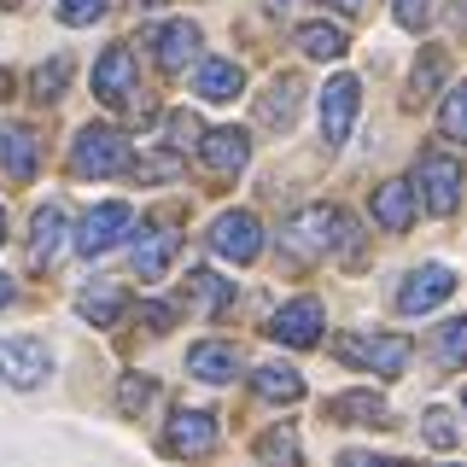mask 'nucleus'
<instances>
[{
  "label": "nucleus",
  "instance_id": "obj_1",
  "mask_svg": "<svg viewBox=\"0 0 467 467\" xmlns=\"http://www.w3.org/2000/svg\"><path fill=\"white\" fill-rule=\"evenodd\" d=\"M339 245H357V223L339 204H310L286 223V252L298 257H321V252H339Z\"/></svg>",
  "mask_w": 467,
  "mask_h": 467
},
{
  "label": "nucleus",
  "instance_id": "obj_2",
  "mask_svg": "<svg viewBox=\"0 0 467 467\" xmlns=\"http://www.w3.org/2000/svg\"><path fill=\"white\" fill-rule=\"evenodd\" d=\"M339 362L391 379V374L409 368V339H403V333H345V339H339Z\"/></svg>",
  "mask_w": 467,
  "mask_h": 467
},
{
  "label": "nucleus",
  "instance_id": "obj_3",
  "mask_svg": "<svg viewBox=\"0 0 467 467\" xmlns=\"http://www.w3.org/2000/svg\"><path fill=\"white\" fill-rule=\"evenodd\" d=\"M70 170L88 175V182H99V175H123V170H129V140H123V129L88 123L82 135H77V158H70Z\"/></svg>",
  "mask_w": 467,
  "mask_h": 467
},
{
  "label": "nucleus",
  "instance_id": "obj_4",
  "mask_svg": "<svg viewBox=\"0 0 467 467\" xmlns=\"http://www.w3.org/2000/svg\"><path fill=\"white\" fill-rule=\"evenodd\" d=\"M47 374H53V350L41 339H29V333L0 339V379H6V386L36 391V386H47Z\"/></svg>",
  "mask_w": 467,
  "mask_h": 467
},
{
  "label": "nucleus",
  "instance_id": "obj_5",
  "mask_svg": "<svg viewBox=\"0 0 467 467\" xmlns=\"http://www.w3.org/2000/svg\"><path fill=\"white\" fill-rule=\"evenodd\" d=\"M415 187H420V204H432V216H450L462 204V164L450 152H427L415 170Z\"/></svg>",
  "mask_w": 467,
  "mask_h": 467
},
{
  "label": "nucleus",
  "instance_id": "obj_6",
  "mask_svg": "<svg viewBox=\"0 0 467 467\" xmlns=\"http://www.w3.org/2000/svg\"><path fill=\"white\" fill-rule=\"evenodd\" d=\"M135 228V211H129L123 199H106V204H94V211L82 216V228H77V252L88 257H99V252H111V245H123V234Z\"/></svg>",
  "mask_w": 467,
  "mask_h": 467
},
{
  "label": "nucleus",
  "instance_id": "obj_7",
  "mask_svg": "<svg viewBox=\"0 0 467 467\" xmlns=\"http://www.w3.org/2000/svg\"><path fill=\"white\" fill-rule=\"evenodd\" d=\"M357 99H362V88L357 77H327V88H321V140L327 146H345L350 140V129H357Z\"/></svg>",
  "mask_w": 467,
  "mask_h": 467
},
{
  "label": "nucleus",
  "instance_id": "obj_8",
  "mask_svg": "<svg viewBox=\"0 0 467 467\" xmlns=\"http://www.w3.org/2000/svg\"><path fill=\"white\" fill-rule=\"evenodd\" d=\"M204 240H211V252H216V257H228V263H252V257L263 252V228H257V216H245V211L216 216Z\"/></svg>",
  "mask_w": 467,
  "mask_h": 467
},
{
  "label": "nucleus",
  "instance_id": "obj_9",
  "mask_svg": "<svg viewBox=\"0 0 467 467\" xmlns=\"http://www.w3.org/2000/svg\"><path fill=\"white\" fill-rule=\"evenodd\" d=\"M269 339H275V345H292V350L321 345V304H316V298L281 304V310H275V321H269Z\"/></svg>",
  "mask_w": 467,
  "mask_h": 467
},
{
  "label": "nucleus",
  "instance_id": "obj_10",
  "mask_svg": "<svg viewBox=\"0 0 467 467\" xmlns=\"http://www.w3.org/2000/svg\"><path fill=\"white\" fill-rule=\"evenodd\" d=\"M450 292H456V275L444 269V263H427V269H415L403 281V292H398V310L403 316H427L432 304H444Z\"/></svg>",
  "mask_w": 467,
  "mask_h": 467
},
{
  "label": "nucleus",
  "instance_id": "obj_11",
  "mask_svg": "<svg viewBox=\"0 0 467 467\" xmlns=\"http://www.w3.org/2000/svg\"><path fill=\"white\" fill-rule=\"evenodd\" d=\"M146 47H152V58H158L164 70H182L187 58L199 53V24H187V18L158 24V29H146Z\"/></svg>",
  "mask_w": 467,
  "mask_h": 467
},
{
  "label": "nucleus",
  "instance_id": "obj_12",
  "mask_svg": "<svg viewBox=\"0 0 467 467\" xmlns=\"http://www.w3.org/2000/svg\"><path fill=\"white\" fill-rule=\"evenodd\" d=\"M94 94L106 99V106H123L129 94H135V58H129V47H106L94 65Z\"/></svg>",
  "mask_w": 467,
  "mask_h": 467
},
{
  "label": "nucleus",
  "instance_id": "obj_13",
  "mask_svg": "<svg viewBox=\"0 0 467 467\" xmlns=\"http://www.w3.org/2000/svg\"><path fill=\"white\" fill-rule=\"evenodd\" d=\"M187 368H193V379H204V386H228V379L240 374V350L223 345V339H199L187 350Z\"/></svg>",
  "mask_w": 467,
  "mask_h": 467
},
{
  "label": "nucleus",
  "instance_id": "obj_14",
  "mask_svg": "<svg viewBox=\"0 0 467 467\" xmlns=\"http://www.w3.org/2000/svg\"><path fill=\"white\" fill-rule=\"evenodd\" d=\"M211 438H216V420L199 415V409H175L170 427H164V444L175 456H199V450H211Z\"/></svg>",
  "mask_w": 467,
  "mask_h": 467
},
{
  "label": "nucleus",
  "instance_id": "obj_15",
  "mask_svg": "<svg viewBox=\"0 0 467 467\" xmlns=\"http://www.w3.org/2000/svg\"><path fill=\"white\" fill-rule=\"evenodd\" d=\"M199 158L216 175H234V170H245V158H252V140H245V129H211V135L199 140Z\"/></svg>",
  "mask_w": 467,
  "mask_h": 467
},
{
  "label": "nucleus",
  "instance_id": "obj_16",
  "mask_svg": "<svg viewBox=\"0 0 467 467\" xmlns=\"http://www.w3.org/2000/svg\"><path fill=\"white\" fill-rule=\"evenodd\" d=\"M65 240H70L65 211H58V204H41V211L29 216V257H36V263H53L58 252H65Z\"/></svg>",
  "mask_w": 467,
  "mask_h": 467
},
{
  "label": "nucleus",
  "instance_id": "obj_17",
  "mask_svg": "<svg viewBox=\"0 0 467 467\" xmlns=\"http://www.w3.org/2000/svg\"><path fill=\"white\" fill-rule=\"evenodd\" d=\"M129 263H135L140 281H158V275L175 263V228H146L135 240V252H129Z\"/></svg>",
  "mask_w": 467,
  "mask_h": 467
},
{
  "label": "nucleus",
  "instance_id": "obj_18",
  "mask_svg": "<svg viewBox=\"0 0 467 467\" xmlns=\"http://www.w3.org/2000/svg\"><path fill=\"white\" fill-rule=\"evenodd\" d=\"M374 223L386 228V234H403L409 223H415V187L409 182H386L374 193Z\"/></svg>",
  "mask_w": 467,
  "mask_h": 467
},
{
  "label": "nucleus",
  "instance_id": "obj_19",
  "mask_svg": "<svg viewBox=\"0 0 467 467\" xmlns=\"http://www.w3.org/2000/svg\"><path fill=\"white\" fill-rule=\"evenodd\" d=\"M36 135L29 129H0V175H12V182H29L36 175Z\"/></svg>",
  "mask_w": 467,
  "mask_h": 467
},
{
  "label": "nucleus",
  "instance_id": "obj_20",
  "mask_svg": "<svg viewBox=\"0 0 467 467\" xmlns=\"http://www.w3.org/2000/svg\"><path fill=\"white\" fill-rule=\"evenodd\" d=\"M193 88L204 99H234L245 88V70L234 65V58H204V65L193 70Z\"/></svg>",
  "mask_w": 467,
  "mask_h": 467
},
{
  "label": "nucleus",
  "instance_id": "obj_21",
  "mask_svg": "<svg viewBox=\"0 0 467 467\" xmlns=\"http://www.w3.org/2000/svg\"><path fill=\"white\" fill-rule=\"evenodd\" d=\"M252 379H257V398H269V403L304 398V374L286 368V362H263V368H252Z\"/></svg>",
  "mask_w": 467,
  "mask_h": 467
},
{
  "label": "nucleus",
  "instance_id": "obj_22",
  "mask_svg": "<svg viewBox=\"0 0 467 467\" xmlns=\"http://www.w3.org/2000/svg\"><path fill=\"white\" fill-rule=\"evenodd\" d=\"M77 310H82L88 321H94V327H106V321H117V316L129 310V298H123V292H117V286H82Z\"/></svg>",
  "mask_w": 467,
  "mask_h": 467
},
{
  "label": "nucleus",
  "instance_id": "obj_23",
  "mask_svg": "<svg viewBox=\"0 0 467 467\" xmlns=\"http://www.w3.org/2000/svg\"><path fill=\"white\" fill-rule=\"evenodd\" d=\"M298 53L304 58H339L345 53V29H333V24H298Z\"/></svg>",
  "mask_w": 467,
  "mask_h": 467
},
{
  "label": "nucleus",
  "instance_id": "obj_24",
  "mask_svg": "<svg viewBox=\"0 0 467 467\" xmlns=\"http://www.w3.org/2000/svg\"><path fill=\"white\" fill-rule=\"evenodd\" d=\"M187 298H193L199 310H228L234 286L223 281V275H211V269H193V275H187Z\"/></svg>",
  "mask_w": 467,
  "mask_h": 467
},
{
  "label": "nucleus",
  "instance_id": "obj_25",
  "mask_svg": "<svg viewBox=\"0 0 467 467\" xmlns=\"http://www.w3.org/2000/svg\"><path fill=\"white\" fill-rule=\"evenodd\" d=\"M333 415H339V420H368V427H379L391 409H386V398H379V391H345V398H333Z\"/></svg>",
  "mask_w": 467,
  "mask_h": 467
},
{
  "label": "nucleus",
  "instance_id": "obj_26",
  "mask_svg": "<svg viewBox=\"0 0 467 467\" xmlns=\"http://www.w3.org/2000/svg\"><path fill=\"white\" fill-rule=\"evenodd\" d=\"M432 350H438V362H444V368H467V316L444 321V327L432 333Z\"/></svg>",
  "mask_w": 467,
  "mask_h": 467
},
{
  "label": "nucleus",
  "instance_id": "obj_27",
  "mask_svg": "<svg viewBox=\"0 0 467 467\" xmlns=\"http://www.w3.org/2000/svg\"><path fill=\"white\" fill-rule=\"evenodd\" d=\"M444 70H450V58L438 53V47H432V53H420V58H415V77H409V106H420V99H427L432 88L444 82Z\"/></svg>",
  "mask_w": 467,
  "mask_h": 467
},
{
  "label": "nucleus",
  "instance_id": "obj_28",
  "mask_svg": "<svg viewBox=\"0 0 467 467\" xmlns=\"http://www.w3.org/2000/svg\"><path fill=\"white\" fill-rule=\"evenodd\" d=\"M420 438H427L432 450H456L462 444V427H456L450 409H427V415H420Z\"/></svg>",
  "mask_w": 467,
  "mask_h": 467
},
{
  "label": "nucleus",
  "instance_id": "obj_29",
  "mask_svg": "<svg viewBox=\"0 0 467 467\" xmlns=\"http://www.w3.org/2000/svg\"><path fill=\"white\" fill-rule=\"evenodd\" d=\"M438 129H444L450 140H467V82L450 88V99L438 106Z\"/></svg>",
  "mask_w": 467,
  "mask_h": 467
},
{
  "label": "nucleus",
  "instance_id": "obj_30",
  "mask_svg": "<svg viewBox=\"0 0 467 467\" xmlns=\"http://www.w3.org/2000/svg\"><path fill=\"white\" fill-rule=\"evenodd\" d=\"M257 450H263L269 462H281V467H298V462H304V450H298V438H292V427H269Z\"/></svg>",
  "mask_w": 467,
  "mask_h": 467
},
{
  "label": "nucleus",
  "instance_id": "obj_31",
  "mask_svg": "<svg viewBox=\"0 0 467 467\" xmlns=\"http://www.w3.org/2000/svg\"><path fill=\"white\" fill-rule=\"evenodd\" d=\"M70 88V58H41V70H36V99L47 106L53 94H65Z\"/></svg>",
  "mask_w": 467,
  "mask_h": 467
},
{
  "label": "nucleus",
  "instance_id": "obj_32",
  "mask_svg": "<svg viewBox=\"0 0 467 467\" xmlns=\"http://www.w3.org/2000/svg\"><path fill=\"white\" fill-rule=\"evenodd\" d=\"M140 182H175L182 175V152H170V146H158V152H146L140 164H135Z\"/></svg>",
  "mask_w": 467,
  "mask_h": 467
},
{
  "label": "nucleus",
  "instance_id": "obj_33",
  "mask_svg": "<svg viewBox=\"0 0 467 467\" xmlns=\"http://www.w3.org/2000/svg\"><path fill=\"white\" fill-rule=\"evenodd\" d=\"M152 391H158V386H152L146 374H123V379H117V409H123V415H140Z\"/></svg>",
  "mask_w": 467,
  "mask_h": 467
},
{
  "label": "nucleus",
  "instance_id": "obj_34",
  "mask_svg": "<svg viewBox=\"0 0 467 467\" xmlns=\"http://www.w3.org/2000/svg\"><path fill=\"white\" fill-rule=\"evenodd\" d=\"M106 6H111V0H65V6H58V18H65L70 29H82V24L106 18Z\"/></svg>",
  "mask_w": 467,
  "mask_h": 467
},
{
  "label": "nucleus",
  "instance_id": "obj_35",
  "mask_svg": "<svg viewBox=\"0 0 467 467\" xmlns=\"http://www.w3.org/2000/svg\"><path fill=\"white\" fill-rule=\"evenodd\" d=\"M286 99H298V88H292V82H275L269 106H263V123H269V129H286Z\"/></svg>",
  "mask_w": 467,
  "mask_h": 467
},
{
  "label": "nucleus",
  "instance_id": "obj_36",
  "mask_svg": "<svg viewBox=\"0 0 467 467\" xmlns=\"http://www.w3.org/2000/svg\"><path fill=\"white\" fill-rule=\"evenodd\" d=\"M140 327L146 333H170L175 327V304H140Z\"/></svg>",
  "mask_w": 467,
  "mask_h": 467
},
{
  "label": "nucleus",
  "instance_id": "obj_37",
  "mask_svg": "<svg viewBox=\"0 0 467 467\" xmlns=\"http://www.w3.org/2000/svg\"><path fill=\"white\" fill-rule=\"evenodd\" d=\"M398 24L403 29H427L432 24V0H398Z\"/></svg>",
  "mask_w": 467,
  "mask_h": 467
},
{
  "label": "nucleus",
  "instance_id": "obj_38",
  "mask_svg": "<svg viewBox=\"0 0 467 467\" xmlns=\"http://www.w3.org/2000/svg\"><path fill=\"white\" fill-rule=\"evenodd\" d=\"M339 467H386V462L368 456V450H339Z\"/></svg>",
  "mask_w": 467,
  "mask_h": 467
},
{
  "label": "nucleus",
  "instance_id": "obj_39",
  "mask_svg": "<svg viewBox=\"0 0 467 467\" xmlns=\"http://www.w3.org/2000/svg\"><path fill=\"white\" fill-rule=\"evenodd\" d=\"M12 292H18V286H12V275H0V310L12 304Z\"/></svg>",
  "mask_w": 467,
  "mask_h": 467
},
{
  "label": "nucleus",
  "instance_id": "obj_40",
  "mask_svg": "<svg viewBox=\"0 0 467 467\" xmlns=\"http://www.w3.org/2000/svg\"><path fill=\"white\" fill-rule=\"evenodd\" d=\"M327 6H345V12H357V6H362V0H327Z\"/></svg>",
  "mask_w": 467,
  "mask_h": 467
},
{
  "label": "nucleus",
  "instance_id": "obj_41",
  "mask_svg": "<svg viewBox=\"0 0 467 467\" xmlns=\"http://www.w3.org/2000/svg\"><path fill=\"white\" fill-rule=\"evenodd\" d=\"M269 6H275V12H286V6H298V0H269Z\"/></svg>",
  "mask_w": 467,
  "mask_h": 467
},
{
  "label": "nucleus",
  "instance_id": "obj_42",
  "mask_svg": "<svg viewBox=\"0 0 467 467\" xmlns=\"http://www.w3.org/2000/svg\"><path fill=\"white\" fill-rule=\"evenodd\" d=\"M6 88H12V77H6V70H0V94H6Z\"/></svg>",
  "mask_w": 467,
  "mask_h": 467
},
{
  "label": "nucleus",
  "instance_id": "obj_43",
  "mask_svg": "<svg viewBox=\"0 0 467 467\" xmlns=\"http://www.w3.org/2000/svg\"><path fill=\"white\" fill-rule=\"evenodd\" d=\"M456 18H467V0H456Z\"/></svg>",
  "mask_w": 467,
  "mask_h": 467
},
{
  "label": "nucleus",
  "instance_id": "obj_44",
  "mask_svg": "<svg viewBox=\"0 0 467 467\" xmlns=\"http://www.w3.org/2000/svg\"><path fill=\"white\" fill-rule=\"evenodd\" d=\"M0 240H6V211H0Z\"/></svg>",
  "mask_w": 467,
  "mask_h": 467
},
{
  "label": "nucleus",
  "instance_id": "obj_45",
  "mask_svg": "<svg viewBox=\"0 0 467 467\" xmlns=\"http://www.w3.org/2000/svg\"><path fill=\"white\" fill-rule=\"evenodd\" d=\"M398 467H403V462H398Z\"/></svg>",
  "mask_w": 467,
  "mask_h": 467
}]
</instances>
